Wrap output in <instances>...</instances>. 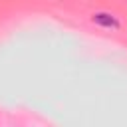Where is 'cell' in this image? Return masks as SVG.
I'll return each instance as SVG.
<instances>
[{"label":"cell","instance_id":"obj_1","mask_svg":"<svg viewBox=\"0 0 127 127\" xmlns=\"http://www.w3.org/2000/svg\"><path fill=\"white\" fill-rule=\"evenodd\" d=\"M93 22L103 26V28H119V20L113 16V14H107V12H97L93 14Z\"/></svg>","mask_w":127,"mask_h":127}]
</instances>
